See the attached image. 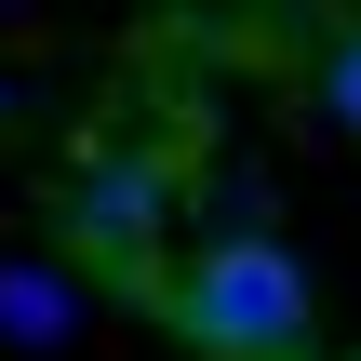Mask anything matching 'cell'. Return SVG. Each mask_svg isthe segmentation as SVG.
Returning a JSON list of instances; mask_svg holds the SVG:
<instances>
[{"label":"cell","instance_id":"5","mask_svg":"<svg viewBox=\"0 0 361 361\" xmlns=\"http://www.w3.org/2000/svg\"><path fill=\"white\" fill-rule=\"evenodd\" d=\"M0 107H13V94H0Z\"/></svg>","mask_w":361,"mask_h":361},{"label":"cell","instance_id":"1","mask_svg":"<svg viewBox=\"0 0 361 361\" xmlns=\"http://www.w3.org/2000/svg\"><path fill=\"white\" fill-rule=\"evenodd\" d=\"M161 322H174L201 361H308L322 348V295H308V268H295L268 228L201 241V255L161 281Z\"/></svg>","mask_w":361,"mask_h":361},{"label":"cell","instance_id":"2","mask_svg":"<svg viewBox=\"0 0 361 361\" xmlns=\"http://www.w3.org/2000/svg\"><path fill=\"white\" fill-rule=\"evenodd\" d=\"M174 228V174L147 161V147H121V161H94L80 188H67V255L94 268V281H147V241Z\"/></svg>","mask_w":361,"mask_h":361},{"label":"cell","instance_id":"4","mask_svg":"<svg viewBox=\"0 0 361 361\" xmlns=\"http://www.w3.org/2000/svg\"><path fill=\"white\" fill-rule=\"evenodd\" d=\"M322 107L361 134V27H335V40H322Z\"/></svg>","mask_w":361,"mask_h":361},{"label":"cell","instance_id":"3","mask_svg":"<svg viewBox=\"0 0 361 361\" xmlns=\"http://www.w3.org/2000/svg\"><path fill=\"white\" fill-rule=\"evenodd\" d=\"M80 322V295L54 281V268H0V335H27V348H54Z\"/></svg>","mask_w":361,"mask_h":361}]
</instances>
